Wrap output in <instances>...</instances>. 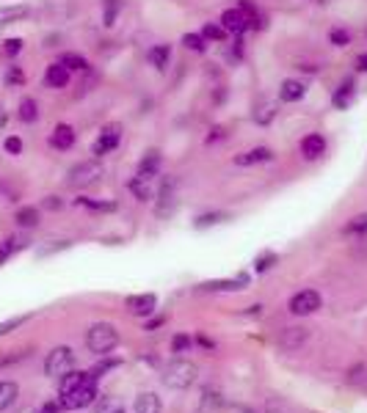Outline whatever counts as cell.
Wrapping results in <instances>:
<instances>
[{
  "label": "cell",
  "mask_w": 367,
  "mask_h": 413,
  "mask_svg": "<svg viewBox=\"0 0 367 413\" xmlns=\"http://www.w3.org/2000/svg\"><path fill=\"white\" fill-rule=\"evenodd\" d=\"M88 380H97L91 372H80V369H70L67 375H61L58 378V394H67V391H72L77 386H83V383H88Z\"/></svg>",
  "instance_id": "12"
},
{
  "label": "cell",
  "mask_w": 367,
  "mask_h": 413,
  "mask_svg": "<svg viewBox=\"0 0 367 413\" xmlns=\"http://www.w3.org/2000/svg\"><path fill=\"white\" fill-rule=\"evenodd\" d=\"M86 347L94 353V355H111L116 347H119V331L111 325V323H94L86 334Z\"/></svg>",
  "instance_id": "2"
},
{
  "label": "cell",
  "mask_w": 367,
  "mask_h": 413,
  "mask_svg": "<svg viewBox=\"0 0 367 413\" xmlns=\"http://www.w3.org/2000/svg\"><path fill=\"white\" fill-rule=\"evenodd\" d=\"M14 220H17L19 229H36L39 226V209L36 206H22V209H17Z\"/></svg>",
  "instance_id": "27"
},
{
  "label": "cell",
  "mask_w": 367,
  "mask_h": 413,
  "mask_svg": "<svg viewBox=\"0 0 367 413\" xmlns=\"http://www.w3.org/2000/svg\"><path fill=\"white\" fill-rule=\"evenodd\" d=\"M194 342H196V344H202V347H205V350H213V347H216V342H210V339H208V337H196V339H194Z\"/></svg>",
  "instance_id": "51"
},
{
  "label": "cell",
  "mask_w": 367,
  "mask_h": 413,
  "mask_svg": "<svg viewBox=\"0 0 367 413\" xmlns=\"http://www.w3.org/2000/svg\"><path fill=\"white\" fill-rule=\"evenodd\" d=\"M147 58L152 67L163 72V69L169 67V61H171V47H169V44H155V47L147 53Z\"/></svg>",
  "instance_id": "23"
},
{
  "label": "cell",
  "mask_w": 367,
  "mask_h": 413,
  "mask_svg": "<svg viewBox=\"0 0 367 413\" xmlns=\"http://www.w3.org/2000/svg\"><path fill=\"white\" fill-rule=\"evenodd\" d=\"M31 8L28 6H0V25H11L19 19H28Z\"/></svg>",
  "instance_id": "21"
},
{
  "label": "cell",
  "mask_w": 367,
  "mask_h": 413,
  "mask_svg": "<svg viewBox=\"0 0 367 413\" xmlns=\"http://www.w3.org/2000/svg\"><path fill=\"white\" fill-rule=\"evenodd\" d=\"M191 350H194V339H191L188 334H177V337L171 339V353L182 355V353H191Z\"/></svg>",
  "instance_id": "40"
},
{
  "label": "cell",
  "mask_w": 367,
  "mask_h": 413,
  "mask_svg": "<svg viewBox=\"0 0 367 413\" xmlns=\"http://www.w3.org/2000/svg\"><path fill=\"white\" fill-rule=\"evenodd\" d=\"M125 306L130 309V314H136V317H152L155 314V309H157V298L152 295V292H141V295H130L127 300H125Z\"/></svg>",
  "instance_id": "8"
},
{
  "label": "cell",
  "mask_w": 367,
  "mask_h": 413,
  "mask_svg": "<svg viewBox=\"0 0 367 413\" xmlns=\"http://www.w3.org/2000/svg\"><path fill=\"white\" fill-rule=\"evenodd\" d=\"M221 25H224V31H226V33L240 36V33L249 28V14H246V11H240V8H226V11L221 14Z\"/></svg>",
  "instance_id": "9"
},
{
  "label": "cell",
  "mask_w": 367,
  "mask_h": 413,
  "mask_svg": "<svg viewBox=\"0 0 367 413\" xmlns=\"http://www.w3.org/2000/svg\"><path fill=\"white\" fill-rule=\"evenodd\" d=\"M157 171H160V154H157V152H149L147 157L139 163V177L149 182V179L157 177Z\"/></svg>",
  "instance_id": "24"
},
{
  "label": "cell",
  "mask_w": 367,
  "mask_h": 413,
  "mask_svg": "<svg viewBox=\"0 0 367 413\" xmlns=\"http://www.w3.org/2000/svg\"><path fill=\"white\" fill-rule=\"evenodd\" d=\"M6 122H8V113H6V108H3V105H0V130H3V127H6Z\"/></svg>",
  "instance_id": "53"
},
{
  "label": "cell",
  "mask_w": 367,
  "mask_h": 413,
  "mask_svg": "<svg viewBox=\"0 0 367 413\" xmlns=\"http://www.w3.org/2000/svg\"><path fill=\"white\" fill-rule=\"evenodd\" d=\"M221 138H224V127H213L210 136H208V143H216V140H221Z\"/></svg>",
  "instance_id": "50"
},
{
  "label": "cell",
  "mask_w": 367,
  "mask_h": 413,
  "mask_svg": "<svg viewBox=\"0 0 367 413\" xmlns=\"http://www.w3.org/2000/svg\"><path fill=\"white\" fill-rule=\"evenodd\" d=\"M304 94H306V86L301 80H285L279 86V99L282 102H298V99H304Z\"/></svg>",
  "instance_id": "20"
},
{
  "label": "cell",
  "mask_w": 367,
  "mask_h": 413,
  "mask_svg": "<svg viewBox=\"0 0 367 413\" xmlns=\"http://www.w3.org/2000/svg\"><path fill=\"white\" fill-rule=\"evenodd\" d=\"M42 206H45V209H50V212H56V209H61V206H64V202H61L58 196H47V199L42 202Z\"/></svg>",
  "instance_id": "47"
},
{
  "label": "cell",
  "mask_w": 367,
  "mask_h": 413,
  "mask_svg": "<svg viewBox=\"0 0 367 413\" xmlns=\"http://www.w3.org/2000/svg\"><path fill=\"white\" fill-rule=\"evenodd\" d=\"M276 262H279V257H276L274 251H265L263 257L254 259V270H257V273H265V270H271Z\"/></svg>",
  "instance_id": "39"
},
{
  "label": "cell",
  "mask_w": 367,
  "mask_h": 413,
  "mask_svg": "<svg viewBox=\"0 0 367 413\" xmlns=\"http://www.w3.org/2000/svg\"><path fill=\"white\" fill-rule=\"evenodd\" d=\"M122 8H125L122 0H102V22H105V28L116 25V17H119Z\"/></svg>",
  "instance_id": "29"
},
{
  "label": "cell",
  "mask_w": 367,
  "mask_h": 413,
  "mask_svg": "<svg viewBox=\"0 0 367 413\" xmlns=\"http://www.w3.org/2000/svg\"><path fill=\"white\" fill-rule=\"evenodd\" d=\"M196 375H199V369H196L194 361H188V358H174V361H169L166 369H163V383H166L169 389L185 391V389H191V386L196 383Z\"/></svg>",
  "instance_id": "1"
},
{
  "label": "cell",
  "mask_w": 367,
  "mask_h": 413,
  "mask_svg": "<svg viewBox=\"0 0 367 413\" xmlns=\"http://www.w3.org/2000/svg\"><path fill=\"white\" fill-rule=\"evenodd\" d=\"M320 306H323V298H320L318 289H301V292H295L293 298H290V303H288V309H290L293 317H309Z\"/></svg>",
  "instance_id": "5"
},
{
  "label": "cell",
  "mask_w": 367,
  "mask_h": 413,
  "mask_svg": "<svg viewBox=\"0 0 367 413\" xmlns=\"http://www.w3.org/2000/svg\"><path fill=\"white\" fill-rule=\"evenodd\" d=\"M323 152H326V138L323 136L312 133V136H306L301 140V154H304L306 160H318Z\"/></svg>",
  "instance_id": "17"
},
{
  "label": "cell",
  "mask_w": 367,
  "mask_h": 413,
  "mask_svg": "<svg viewBox=\"0 0 367 413\" xmlns=\"http://www.w3.org/2000/svg\"><path fill=\"white\" fill-rule=\"evenodd\" d=\"M274 116H276V105H274V102H268V105H263V108H257V111H254V122H257V124H263V127H265V124H271V122H274Z\"/></svg>",
  "instance_id": "37"
},
{
  "label": "cell",
  "mask_w": 367,
  "mask_h": 413,
  "mask_svg": "<svg viewBox=\"0 0 367 413\" xmlns=\"http://www.w3.org/2000/svg\"><path fill=\"white\" fill-rule=\"evenodd\" d=\"M221 403H224V400H221L219 391H210V389H205V391H202V405H199V413L219 411Z\"/></svg>",
  "instance_id": "34"
},
{
  "label": "cell",
  "mask_w": 367,
  "mask_h": 413,
  "mask_svg": "<svg viewBox=\"0 0 367 413\" xmlns=\"http://www.w3.org/2000/svg\"><path fill=\"white\" fill-rule=\"evenodd\" d=\"M22 53V39H6L3 42V56L6 58H14V56H19Z\"/></svg>",
  "instance_id": "42"
},
{
  "label": "cell",
  "mask_w": 367,
  "mask_h": 413,
  "mask_svg": "<svg viewBox=\"0 0 367 413\" xmlns=\"http://www.w3.org/2000/svg\"><path fill=\"white\" fill-rule=\"evenodd\" d=\"M249 284V275H237V278H224V281H205L202 289L208 292H235V289H243Z\"/></svg>",
  "instance_id": "16"
},
{
  "label": "cell",
  "mask_w": 367,
  "mask_h": 413,
  "mask_svg": "<svg viewBox=\"0 0 367 413\" xmlns=\"http://www.w3.org/2000/svg\"><path fill=\"white\" fill-rule=\"evenodd\" d=\"M174 185H177L174 179H166V182H163V188H160V199H157V218H166V215L174 212V206H177Z\"/></svg>",
  "instance_id": "14"
},
{
  "label": "cell",
  "mask_w": 367,
  "mask_h": 413,
  "mask_svg": "<svg viewBox=\"0 0 367 413\" xmlns=\"http://www.w3.org/2000/svg\"><path fill=\"white\" fill-rule=\"evenodd\" d=\"M19 122H25V124H33L36 119H39V105H36V99L33 97H25L22 102H19Z\"/></svg>",
  "instance_id": "28"
},
{
  "label": "cell",
  "mask_w": 367,
  "mask_h": 413,
  "mask_svg": "<svg viewBox=\"0 0 367 413\" xmlns=\"http://www.w3.org/2000/svg\"><path fill=\"white\" fill-rule=\"evenodd\" d=\"M182 44H185L188 50H194V53H205V50H208V39H205L202 33H185V36H182Z\"/></svg>",
  "instance_id": "35"
},
{
  "label": "cell",
  "mask_w": 367,
  "mask_h": 413,
  "mask_svg": "<svg viewBox=\"0 0 367 413\" xmlns=\"http://www.w3.org/2000/svg\"><path fill=\"white\" fill-rule=\"evenodd\" d=\"M97 397H100V391H97V380H88V383L77 386V389L67 391V394H58V403H61L64 411H83V408L94 405Z\"/></svg>",
  "instance_id": "3"
},
{
  "label": "cell",
  "mask_w": 367,
  "mask_h": 413,
  "mask_svg": "<svg viewBox=\"0 0 367 413\" xmlns=\"http://www.w3.org/2000/svg\"><path fill=\"white\" fill-rule=\"evenodd\" d=\"M28 245H31V240H28V237H22V234H11V237H6V240L0 243V265H6L14 254L25 251Z\"/></svg>",
  "instance_id": "11"
},
{
  "label": "cell",
  "mask_w": 367,
  "mask_h": 413,
  "mask_svg": "<svg viewBox=\"0 0 367 413\" xmlns=\"http://www.w3.org/2000/svg\"><path fill=\"white\" fill-rule=\"evenodd\" d=\"M224 220H229V212L216 209V212H205V215H199V218L194 220V226H196V229H208V226H219V223H224Z\"/></svg>",
  "instance_id": "30"
},
{
  "label": "cell",
  "mask_w": 367,
  "mask_h": 413,
  "mask_svg": "<svg viewBox=\"0 0 367 413\" xmlns=\"http://www.w3.org/2000/svg\"><path fill=\"white\" fill-rule=\"evenodd\" d=\"M202 36H205L208 42H224V39H226V31H224L221 22H208V25L202 28Z\"/></svg>",
  "instance_id": "36"
},
{
  "label": "cell",
  "mask_w": 367,
  "mask_h": 413,
  "mask_svg": "<svg viewBox=\"0 0 367 413\" xmlns=\"http://www.w3.org/2000/svg\"><path fill=\"white\" fill-rule=\"evenodd\" d=\"M357 69H359V72H367V53H365V56H359V61H357Z\"/></svg>",
  "instance_id": "52"
},
{
  "label": "cell",
  "mask_w": 367,
  "mask_h": 413,
  "mask_svg": "<svg viewBox=\"0 0 367 413\" xmlns=\"http://www.w3.org/2000/svg\"><path fill=\"white\" fill-rule=\"evenodd\" d=\"M163 323H166V317H152V320L144 323V331H155V328H160Z\"/></svg>",
  "instance_id": "48"
},
{
  "label": "cell",
  "mask_w": 367,
  "mask_h": 413,
  "mask_svg": "<svg viewBox=\"0 0 367 413\" xmlns=\"http://www.w3.org/2000/svg\"><path fill=\"white\" fill-rule=\"evenodd\" d=\"M354 88H357V86H354V80H345V83L334 91L331 105H334V108H340V111H345V108L351 105V99H354Z\"/></svg>",
  "instance_id": "26"
},
{
  "label": "cell",
  "mask_w": 367,
  "mask_h": 413,
  "mask_svg": "<svg viewBox=\"0 0 367 413\" xmlns=\"http://www.w3.org/2000/svg\"><path fill=\"white\" fill-rule=\"evenodd\" d=\"M3 149H6L8 154H19V152H22V140H19L17 136H8L6 138V143H3Z\"/></svg>",
  "instance_id": "45"
},
{
  "label": "cell",
  "mask_w": 367,
  "mask_h": 413,
  "mask_svg": "<svg viewBox=\"0 0 367 413\" xmlns=\"http://www.w3.org/2000/svg\"><path fill=\"white\" fill-rule=\"evenodd\" d=\"M160 397L157 394H152V391H141L139 397H136V403H133V411L130 413H160Z\"/></svg>",
  "instance_id": "19"
},
{
  "label": "cell",
  "mask_w": 367,
  "mask_h": 413,
  "mask_svg": "<svg viewBox=\"0 0 367 413\" xmlns=\"http://www.w3.org/2000/svg\"><path fill=\"white\" fill-rule=\"evenodd\" d=\"M94 405H97V413H127L122 397H116V394H102V397H97Z\"/></svg>",
  "instance_id": "25"
},
{
  "label": "cell",
  "mask_w": 367,
  "mask_h": 413,
  "mask_svg": "<svg viewBox=\"0 0 367 413\" xmlns=\"http://www.w3.org/2000/svg\"><path fill=\"white\" fill-rule=\"evenodd\" d=\"M75 204H77V206H88V209H97V212H114V209H116V204H114V202H94V199H86V196L75 199Z\"/></svg>",
  "instance_id": "38"
},
{
  "label": "cell",
  "mask_w": 367,
  "mask_h": 413,
  "mask_svg": "<svg viewBox=\"0 0 367 413\" xmlns=\"http://www.w3.org/2000/svg\"><path fill=\"white\" fill-rule=\"evenodd\" d=\"M127 188H130V193H133L139 202H149V199H152V188H149L147 179H141V177H133V179L127 182Z\"/></svg>",
  "instance_id": "31"
},
{
  "label": "cell",
  "mask_w": 367,
  "mask_h": 413,
  "mask_svg": "<svg viewBox=\"0 0 367 413\" xmlns=\"http://www.w3.org/2000/svg\"><path fill=\"white\" fill-rule=\"evenodd\" d=\"M306 339H309V328H304V325H290V328L282 331L279 347L288 350V353H293V350H301V344L306 342Z\"/></svg>",
  "instance_id": "10"
},
{
  "label": "cell",
  "mask_w": 367,
  "mask_h": 413,
  "mask_svg": "<svg viewBox=\"0 0 367 413\" xmlns=\"http://www.w3.org/2000/svg\"><path fill=\"white\" fill-rule=\"evenodd\" d=\"M329 39H331V44H334V47H345V44L351 42V33H348V31H343V28H334V31L329 33Z\"/></svg>",
  "instance_id": "43"
},
{
  "label": "cell",
  "mask_w": 367,
  "mask_h": 413,
  "mask_svg": "<svg viewBox=\"0 0 367 413\" xmlns=\"http://www.w3.org/2000/svg\"><path fill=\"white\" fill-rule=\"evenodd\" d=\"M100 177H102V165H100L97 160H86V163L75 165L72 171H70V185H72V188H88V185H94Z\"/></svg>",
  "instance_id": "6"
},
{
  "label": "cell",
  "mask_w": 367,
  "mask_h": 413,
  "mask_svg": "<svg viewBox=\"0 0 367 413\" xmlns=\"http://www.w3.org/2000/svg\"><path fill=\"white\" fill-rule=\"evenodd\" d=\"M64 408H61V403H45L42 408H39V413H61Z\"/></svg>",
  "instance_id": "49"
},
{
  "label": "cell",
  "mask_w": 367,
  "mask_h": 413,
  "mask_svg": "<svg viewBox=\"0 0 367 413\" xmlns=\"http://www.w3.org/2000/svg\"><path fill=\"white\" fill-rule=\"evenodd\" d=\"M70 369H75L72 347H67V344L53 347V350L47 353V358H45V375H47V378H61V375H67Z\"/></svg>",
  "instance_id": "4"
},
{
  "label": "cell",
  "mask_w": 367,
  "mask_h": 413,
  "mask_svg": "<svg viewBox=\"0 0 367 413\" xmlns=\"http://www.w3.org/2000/svg\"><path fill=\"white\" fill-rule=\"evenodd\" d=\"M19 397V386L14 380H0V413L8 411Z\"/></svg>",
  "instance_id": "22"
},
{
  "label": "cell",
  "mask_w": 367,
  "mask_h": 413,
  "mask_svg": "<svg viewBox=\"0 0 367 413\" xmlns=\"http://www.w3.org/2000/svg\"><path fill=\"white\" fill-rule=\"evenodd\" d=\"M64 248H70V240H58V243H53V245L39 248V257H47V254H56V251H64Z\"/></svg>",
  "instance_id": "46"
},
{
  "label": "cell",
  "mask_w": 367,
  "mask_h": 413,
  "mask_svg": "<svg viewBox=\"0 0 367 413\" xmlns=\"http://www.w3.org/2000/svg\"><path fill=\"white\" fill-rule=\"evenodd\" d=\"M119 140H122V124H105L100 138H97V143H94V149H91L94 157H102V154L114 152L119 146Z\"/></svg>",
  "instance_id": "7"
},
{
  "label": "cell",
  "mask_w": 367,
  "mask_h": 413,
  "mask_svg": "<svg viewBox=\"0 0 367 413\" xmlns=\"http://www.w3.org/2000/svg\"><path fill=\"white\" fill-rule=\"evenodd\" d=\"M25 83V74L19 67H8L6 69V86H22Z\"/></svg>",
  "instance_id": "44"
},
{
  "label": "cell",
  "mask_w": 367,
  "mask_h": 413,
  "mask_svg": "<svg viewBox=\"0 0 367 413\" xmlns=\"http://www.w3.org/2000/svg\"><path fill=\"white\" fill-rule=\"evenodd\" d=\"M58 64L67 67L70 72H88V61H86L83 56H77V53H64V56L58 58Z\"/></svg>",
  "instance_id": "32"
},
{
  "label": "cell",
  "mask_w": 367,
  "mask_h": 413,
  "mask_svg": "<svg viewBox=\"0 0 367 413\" xmlns=\"http://www.w3.org/2000/svg\"><path fill=\"white\" fill-rule=\"evenodd\" d=\"M31 320V314H19V317H11V320H6V323H0V337H6V334H11V331H17L19 325H25Z\"/></svg>",
  "instance_id": "41"
},
{
  "label": "cell",
  "mask_w": 367,
  "mask_h": 413,
  "mask_svg": "<svg viewBox=\"0 0 367 413\" xmlns=\"http://www.w3.org/2000/svg\"><path fill=\"white\" fill-rule=\"evenodd\" d=\"M45 83L50 88H67L70 86V69L61 67V64H50L45 72Z\"/></svg>",
  "instance_id": "18"
},
{
  "label": "cell",
  "mask_w": 367,
  "mask_h": 413,
  "mask_svg": "<svg viewBox=\"0 0 367 413\" xmlns=\"http://www.w3.org/2000/svg\"><path fill=\"white\" fill-rule=\"evenodd\" d=\"M343 232H345V234H354V237H367V212L357 215V218H351V220L345 223Z\"/></svg>",
  "instance_id": "33"
},
{
  "label": "cell",
  "mask_w": 367,
  "mask_h": 413,
  "mask_svg": "<svg viewBox=\"0 0 367 413\" xmlns=\"http://www.w3.org/2000/svg\"><path fill=\"white\" fill-rule=\"evenodd\" d=\"M75 130L70 124H58L53 133H50V146L53 149H61V152H67V149H72L75 146Z\"/></svg>",
  "instance_id": "15"
},
{
  "label": "cell",
  "mask_w": 367,
  "mask_h": 413,
  "mask_svg": "<svg viewBox=\"0 0 367 413\" xmlns=\"http://www.w3.org/2000/svg\"><path fill=\"white\" fill-rule=\"evenodd\" d=\"M271 160H274V152L268 146H257L243 154H235V165H257V163H271Z\"/></svg>",
  "instance_id": "13"
}]
</instances>
